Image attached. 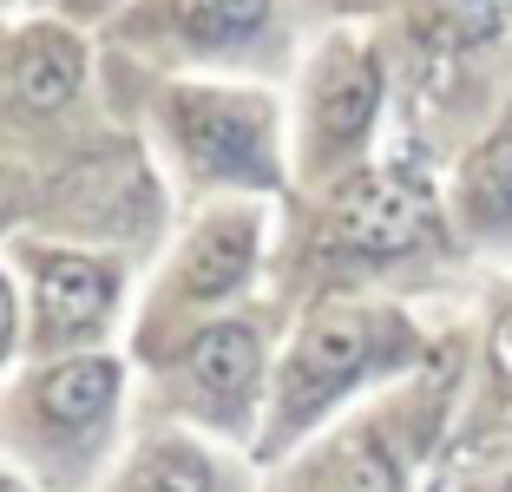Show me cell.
Listing matches in <instances>:
<instances>
[{"label": "cell", "mask_w": 512, "mask_h": 492, "mask_svg": "<svg viewBox=\"0 0 512 492\" xmlns=\"http://www.w3.org/2000/svg\"><path fill=\"white\" fill-rule=\"evenodd\" d=\"M132 492H211V466L191 447H151L132 473Z\"/></svg>", "instance_id": "cell-12"}, {"label": "cell", "mask_w": 512, "mask_h": 492, "mask_svg": "<svg viewBox=\"0 0 512 492\" xmlns=\"http://www.w3.org/2000/svg\"><path fill=\"white\" fill-rule=\"evenodd\" d=\"M381 105V73L368 53L355 46H335L329 60L316 66V86H309V125H316V151H348L355 138L375 125Z\"/></svg>", "instance_id": "cell-4"}, {"label": "cell", "mask_w": 512, "mask_h": 492, "mask_svg": "<svg viewBox=\"0 0 512 492\" xmlns=\"http://www.w3.org/2000/svg\"><path fill=\"white\" fill-rule=\"evenodd\" d=\"M434 230V197L394 171H362L335 191V243L355 256H407Z\"/></svg>", "instance_id": "cell-2"}, {"label": "cell", "mask_w": 512, "mask_h": 492, "mask_svg": "<svg viewBox=\"0 0 512 492\" xmlns=\"http://www.w3.org/2000/svg\"><path fill=\"white\" fill-rule=\"evenodd\" d=\"M270 20V0H171V27L197 46H237Z\"/></svg>", "instance_id": "cell-11"}, {"label": "cell", "mask_w": 512, "mask_h": 492, "mask_svg": "<svg viewBox=\"0 0 512 492\" xmlns=\"http://www.w3.org/2000/svg\"><path fill=\"white\" fill-rule=\"evenodd\" d=\"M381 348V322L362 309H329L302 328L296 355H289V374H283V427H302L329 394H342L355 374L375 361Z\"/></svg>", "instance_id": "cell-1"}, {"label": "cell", "mask_w": 512, "mask_h": 492, "mask_svg": "<svg viewBox=\"0 0 512 492\" xmlns=\"http://www.w3.org/2000/svg\"><path fill=\"white\" fill-rule=\"evenodd\" d=\"M112 388H119V368L112 361H66L40 381V407L60 427H86L112 407Z\"/></svg>", "instance_id": "cell-9"}, {"label": "cell", "mask_w": 512, "mask_h": 492, "mask_svg": "<svg viewBox=\"0 0 512 492\" xmlns=\"http://www.w3.org/2000/svg\"><path fill=\"white\" fill-rule=\"evenodd\" d=\"M79 73H86L79 40L60 27H40V33H27V46H20V60H14V99L27 112H60L79 92Z\"/></svg>", "instance_id": "cell-6"}, {"label": "cell", "mask_w": 512, "mask_h": 492, "mask_svg": "<svg viewBox=\"0 0 512 492\" xmlns=\"http://www.w3.org/2000/svg\"><path fill=\"white\" fill-rule=\"evenodd\" d=\"M112 309V269L92 256H46L40 263V335L60 342Z\"/></svg>", "instance_id": "cell-5"}, {"label": "cell", "mask_w": 512, "mask_h": 492, "mask_svg": "<svg viewBox=\"0 0 512 492\" xmlns=\"http://www.w3.org/2000/svg\"><path fill=\"white\" fill-rule=\"evenodd\" d=\"M184 151L197 158V171L211 178H270V125L256 99H224V92H184L178 105Z\"/></svg>", "instance_id": "cell-3"}, {"label": "cell", "mask_w": 512, "mask_h": 492, "mask_svg": "<svg viewBox=\"0 0 512 492\" xmlns=\"http://www.w3.org/2000/svg\"><path fill=\"white\" fill-rule=\"evenodd\" d=\"M250 256H256V224H250V217H224V224H211L204 237L191 243V256H184V296H191V302L230 296V289L250 276Z\"/></svg>", "instance_id": "cell-8"}, {"label": "cell", "mask_w": 512, "mask_h": 492, "mask_svg": "<svg viewBox=\"0 0 512 492\" xmlns=\"http://www.w3.org/2000/svg\"><path fill=\"white\" fill-rule=\"evenodd\" d=\"M7 342H14V296L0 283V355H7Z\"/></svg>", "instance_id": "cell-15"}, {"label": "cell", "mask_w": 512, "mask_h": 492, "mask_svg": "<svg viewBox=\"0 0 512 492\" xmlns=\"http://www.w3.org/2000/svg\"><path fill=\"white\" fill-rule=\"evenodd\" d=\"M499 492H512V486H499Z\"/></svg>", "instance_id": "cell-16"}, {"label": "cell", "mask_w": 512, "mask_h": 492, "mask_svg": "<svg viewBox=\"0 0 512 492\" xmlns=\"http://www.w3.org/2000/svg\"><path fill=\"white\" fill-rule=\"evenodd\" d=\"M309 492H394V460L381 447H348L335 466L309 479Z\"/></svg>", "instance_id": "cell-13"}, {"label": "cell", "mask_w": 512, "mask_h": 492, "mask_svg": "<svg viewBox=\"0 0 512 492\" xmlns=\"http://www.w3.org/2000/svg\"><path fill=\"white\" fill-rule=\"evenodd\" d=\"M440 20H447L460 40H493L512 20V0H440Z\"/></svg>", "instance_id": "cell-14"}, {"label": "cell", "mask_w": 512, "mask_h": 492, "mask_svg": "<svg viewBox=\"0 0 512 492\" xmlns=\"http://www.w3.org/2000/svg\"><path fill=\"white\" fill-rule=\"evenodd\" d=\"M256 368H263V348H256V335H250V328H237V322L204 328L197 348H191V381L211 394L217 407H230V414L250 401Z\"/></svg>", "instance_id": "cell-7"}, {"label": "cell", "mask_w": 512, "mask_h": 492, "mask_svg": "<svg viewBox=\"0 0 512 492\" xmlns=\"http://www.w3.org/2000/svg\"><path fill=\"white\" fill-rule=\"evenodd\" d=\"M467 217L480 230H512V125H499L467 164Z\"/></svg>", "instance_id": "cell-10"}]
</instances>
